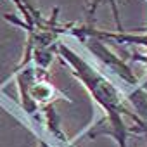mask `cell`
I'll return each mask as SVG.
<instances>
[{
    "label": "cell",
    "instance_id": "2",
    "mask_svg": "<svg viewBox=\"0 0 147 147\" xmlns=\"http://www.w3.org/2000/svg\"><path fill=\"white\" fill-rule=\"evenodd\" d=\"M19 95H21V107L23 111L33 118L35 123L42 125V116L45 107L52 106L55 97H61L57 88L49 80L47 69H42L35 64L18 66L14 69Z\"/></svg>",
    "mask_w": 147,
    "mask_h": 147
},
{
    "label": "cell",
    "instance_id": "4",
    "mask_svg": "<svg viewBox=\"0 0 147 147\" xmlns=\"http://www.w3.org/2000/svg\"><path fill=\"white\" fill-rule=\"evenodd\" d=\"M11 2L14 4V7L18 9L19 12V18H12V16H5L7 21L28 30V28H33L36 26L38 23L43 21V16L40 14V11L35 7V4L31 2V0H11Z\"/></svg>",
    "mask_w": 147,
    "mask_h": 147
},
{
    "label": "cell",
    "instance_id": "6",
    "mask_svg": "<svg viewBox=\"0 0 147 147\" xmlns=\"http://www.w3.org/2000/svg\"><path fill=\"white\" fill-rule=\"evenodd\" d=\"M135 123H137V125H135L133 128H128L130 133H138V135H142V137L147 140V121H144V119L138 118Z\"/></svg>",
    "mask_w": 147,
    "mask_h": 147
},
{
    "label": "cell",
    "instance_id": "7",
    "mask_svg": "<svg viewBox=\"0 0 147 147\" xmlns=\"http://www.w3.org/2000/svg\"><path fill=\"white\" fill-rule=\"evenodd\" d=\"M38 147H50V145H49V144H47L45 140H40V144H38Z\"/></svg>",
    "mask_w": 147,
    "mask_h": 147
},
{
    "label": "cell",
    "instance_id": "5",
    "mask_svg": "<svg viewBox=\"0 0 147 147\" xmlns=\"http://www.w3.org/2000/svg\"><path fill=\"white\" fill-rule=\"evenodd\" d=\"M104 2V0H88V18L94 19V14L97 11V7ZM106 2L111 4V9H113V16H114V21H116V28L118 31H121V19H119V11H118V5H116V0H106Z\"/></svg>",
    "mask_w": 147,
    "mask_h": 147
},
{
    "label": "cell",
    "instance_id": "1",
    "mask_svg": "<svg viewBox=\"0 0 147 147\" xmlns=\"http://www.w3.org/2000/svg\"><path fill=\"white\" fill-rule=\"evenodd\" d=\"M55 54L61 57L62 62H66L71 67V73L76 80L82 82V85L87 88L90 97L99 104V107L104 111V118L97 121L92 128H88L83 137L95 138L100 135H109L116 140L119 147H128L126 140L130 135V130L125 123V116H130L131 119H138V116L126 106L123 94L119 88L102 73L92 66L88 61H85L82 55H78L73 49H69L64 43H57Z\"/></svg>",
    "mask_w": 147,
    "mask_h": 147
},
{
    "label": "cell",
    "instance_id": "3",
    "mask_svg": "<svg viewBox=\"0 0 147 147\" xmlns=\"http://www.w3.org/2000/svg\"><path fill=\"white\" fill-rule=\"evenodd\" d=\"M78 38L82 40V43H83L111 73H114L119 80H123V82L128 83V85H133V88L138 85V83H137V76L133 75V69H131L123 59H119V55L113 54V52L104 45L102 40L94 38V36H78Z\"/></svg>",
    "mask_w": 147,
    "mask_h": 147
}]
</instances>
